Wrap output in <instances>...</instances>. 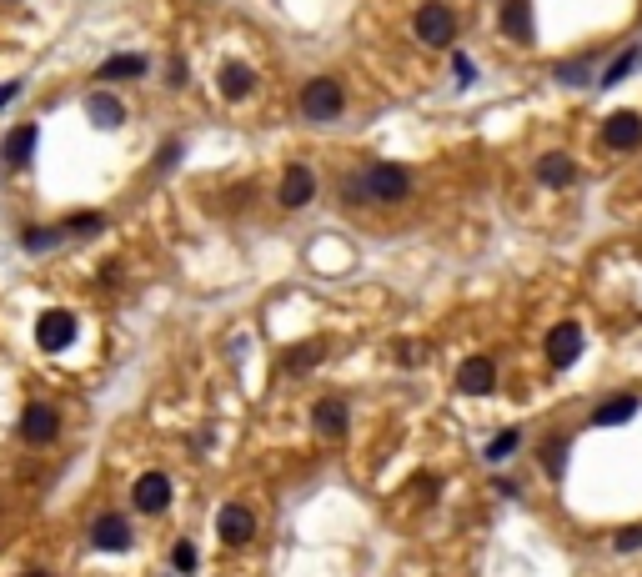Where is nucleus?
<instances>
[{
    "mask_svg": "<svg viewBox=\"0 0 642 577\" xmlns=\"http://www.w3.org/2000/svg\"><path fill=\"white\" fill-rule=\"evenodd\" d=\"M412 171L407 166H392V161H377V166H362L357 176H347V201H357V206H397V201H407L412 196Z\"/></svg>",
    "mask_w": 642,
    "mask_h": 577,
    "instance_id": "f257e3e1",
    "label": "nucleus"
},
{
    "mask_svg": "<svg viewBox=\"0 0 642 577\" xmlns=\"http://www.w3.org/2000/svg\"><path fill=\"white\" fill-rule=\"evenodd\" d=\"M347 111V91L337 76H311L301 86V116L306 121H337Z\"/></svg>",
    "mask_w": 642,
    "mask_h": 577,
    "instance_id": "f03ea898",
    "label": "nucleus"
},
{
    "mask_svg": "<svg viewBox=\"0 0 642 577\" xmlns=\"http://www.w3.org/2000/svg\"><path fill=\"white\" fill-rule=\"evenodd\" d=\"M412 31H417L422 46H452L457 41V11L442 6V0H427V6L417 11V21H412Z\"/></svg>",
    "mask_w": 642,
    "mask_h": 577,
    "instance_id": "7ed1b4c3",
    "label": "nucleus"
},
{
    "mask_svg": "<svg viewBox=\"0 0 642 577\" xmlns=\"http://www.w3.org/2000/svg\"><path fill=\"white\" fill-rule=\"evenodd\" d=\"M56 432H61V412L46 407V402H31L26 417H21V437L31 447H46V442H56Z\"/></svg>",
    "mask_w": 642,
    "mask_h": 577,
    "instance_id": "20e7f679",
    "label": "nucleus"
},
{
    "mask_svg": "<svg viewBox=\"0 0 642 577\" xmlns=\"http://www.w3.org/2000/svg\"><path fill=\"white\" fill-rule=\"evenodd\" d=\"M36 342H41V352H61V347H71V342H76V317H71V312H41V322H36Z\"/></svg>",
    "mask_w": 642,
    "mask_h": 577,
    "instance_id": "39448f33",
    "label": "nucleus"
},
{
    "mask_svg": "<svg viewBox=\"0 0 642 577\" xmlns=\"http://www.w3.org/2000/svg\"><path fill=\"white\" fill-rule=\"evenodd\" d=\"M577 357H582V327H577V322H557L552 337H547V362L562 372V367H572Z\"/></svg>",
    "mask_w": 642,
    "mask_h": 577,
    "instance_id": "423d86ee",
    "label": "nucleus"
},
{
    "mask_svg": "<svg viewBox=\"0 0 642 577\" xmlns=\"http://www.w3.org/2000/svg\"><path fill=\"white\" fill-rule=\"evenodd\" d=\"M216 537L221 542H231V547H241V542H251L256 537V512L251 507H221V517H216Z\"/></svg>",
    "mask_w": 642,
    "mask_h": 577,
    "instance_id": "0eeeda50",
    "label": "nucleus"
},
{
    "mask_svg": "<svg viewBox=\"0 0 642 577\" xmlns=\"http://www.w3.org/2000/svg\"><path fill=\"white\" fill-rule=\"evenodd\" d=\"M497 387V367H492V357H467L462 362V372H457V392H467V397H487Z\"/></svg>",
    "mask_w": 642,
    "mask_h": 577,
    "instance_id": "6e6552de",
    "label": "nucleus"
},
{
    "mask_svg": "<svg viewBox=\"0 0 642 577\" xmlns=\"http://www.w3.org/2000/svg\"><path fill=\"white\" fill-rule=\"evenodd\" d=\"M602 141H607L612 151H632V146L642 141V116H637V111H612L607 126H602Z\"/></svg>",
    "mask_w": 642,
    "mask_h": 577,
    "instance_id": "1a4fd4ad",
    "label": "nucleus"
},
{
    "mask_svg": "<svg viewBox=\"0 0 642 577\" xmlns=\"http://www.w3.org/2000/svg\"><path fill=\"white\" fill-rule=\"evenodd\" d=\"M497 26H502V36H507V41L527 46V41H532V0H502Z\"/></svg>",
    "mask_w": 642,
    "mask_h": 577,
    "instance_id": "9d476101",
    "label": "nucleus"
},
{
    "mask_svg": "<svg viewBox=\"0 0 642 577\" xmlns=\"http://www.w3.org/2000/svg\"><path fill=\"white\" fill-rule=\"evenodd\" d=\"M131 497H136V507H141V512H151V517H156V512H166V507H171V477H166V472H146V477L136 482V492H131Z\"/></svg>",
    "mask_w": 642,
    "mask_h": 577,
    "instance_id": "9b49d317",
    "label": "nucleus"
},
{
    "mask_svg": "<svg viewBox=\"0 0 642 577\" xmlns=\"http://www.w3.org/2000/svg\"><path fill=\"white\" fill-rule=\"evenodd\" d=\"M91 542H96L101 552H126V547H131V522H126L121 512H101V522L91 527Z\"/></svg>",
    "mask_w": 642,
    "mask_h": 577,
    "instance_id": "f8f14e48",
    "label": "nucleus"
},
{
    "mask_svg": "<svg viewBox=\"0 0 642 577\" xmlns=\"http://www.w3.org/2000/svg\"><path fill=\"white\" fill-rule=\"evenodd\" d=\"M311 427H316L321 437H342V432H347V402H342V397H321V402L311 407Z\"/></svg>",
    "mask_w": 642,
    "mask_h": 577,
    "instance_id": "ddd939ff",
    "label": "nucleus"
},
{
    "mask_svg": "<svg viewBox=\"0 0 642 577\" xmlns=\"http://www.w3.org/2000/svg\"><path fill=\"white\" fill-rule=\"evenodd\" d=\"M316 196V176L306 171V166H286V176H281V206H306Z\"/></svg>",
    "mask_w": 642,
    "mask_h": 577,
    "instance_id": "4468645a",
    "label": "nucleus"
},
{
    "mask_svg": "<svg viewBox=\"0 0 642 577\" xmlns=\"http://www.w3.org/2000/svg\"><path fill=\"white\" fill-rule=\"evenodd\" d=\"M216 86H221V96H226V101H246V96H251V86H256V76H251V66L226 61V66L216 71Z\"/></svg>",
    "mask_w": 642,
    "mask_h": 577,
    "instance_id": "2eb2a0df",
    "label": "nucleus"
},
{
    "mask_svg": "<svg viewBox=\"0 0 642 577\" xmlns=\"http://www.w3.org/2000/svg\"><path fill=\"white\" fill-rule=\"evenodd\" d=\"M632 417H637V397H632V392H617V397L597 402L592 427H617V422H632Z\"/></svg>",
    "mask_w": 642,
    "mask_h": 577,
    "instance_id": "dca6fc26",
    "label": "nucleus"
},
{
    "mask_svg": "<svg viewBox=\"0 0 642 577\" xmlns=\"http://www.w3.org/2000/svg\"><path fill=\"white\" fill-rule=\"evenodd\" d=\"M537 176H542V186H572L577 166H572L567 151H547V156L537 161Z\"/></svg>",
    "mask_w": 642,
    "mask_h": 577,
    "instance_id": "f3484780",
    "label": "nucleus"
},
{
    "mask_svg": "<svg viewBox=\"0 0 642 577\" xmlns=\"http://www.w3.org/2000/svg\"><path fill=\"white\" fill-rule=\"evenodd\" d=\"M96 76L101 81H136V76H146V56H106Z\"/></svg>",
    "mask_w": 642,
    "mask_h": 577,
    "instance_id": "a211bd4d",
    "label": "nucleus"
},
{
    "mask_svg": "<svg viewBox=\"0 0 642 577\" xmlns=\"http://www.w3.org/2000/svg\"><path fill=\"white\" fill-rule=\"evenodd\" d=\"M86 111H91V121H96V126H106V131H116V126L126 121V106H121L116 96H101V91H96V96H86Z\"/></svg>",
    "mask_w": 642,
    "mask_h": 577,
    "instance_id": "6ab92c4d",
    "label": "nucleus"
},
{
    "mask_svg": "<svg viewBox=\"0 0 642 577\" xmlns=\"http://www.w3.org/2000/svg\"><path fill=\"white\" fill-rule=\"evenodd\" d=\"M36 156V126H16L11 136H6V161L11 166H26Z\"/></svg>",
    "mask_w": 642,
    "mask_h": 577,
    "instance_id": "aec40b11",
    "label": "nucleus"
},
{
    "mask_svg": "<svg viewBox=\"0 0 642 577\" xmlns=\"http://www.w3.org/2000/svg\"><path fill=\"white\" fill-rule=\"evenodd\" d=\"M61 236L66 231H56V226H31L21 241H26V251H51V246H61Z\"/></svg>",
    "mask_w": 642,
    "mask_h": 577,
    "instance_id": "412c9836",
    "label": "nucleus"
},
{
    "mask_svg": "<svg viewBox=\"0 0 642 577\" xmlns=\"http://www.w3.org/2000/svg\"><path fill=\"white\" fill-rule=\"evenodd\" d=\"M106 226V216H96V211H81V216H71L61 231H71V236H91V231H101Z\"/></svg>",
    "mask_w": 642,
    "mask_h": 577,
    "instance_id": "4be33fe9",
    "label": "nucleus"
},
{
    "mask_svg": "<svg viewBox=\"0 0 642 577\" xmlns=\"http://www.w3.org/2000/svg\"><path fill=\"white\" fill-rule=\"evenodd\" d=\"M517 442H522L517 432H502V437H492V442H487V462H502V457H512V452H517Z\"/></svg>",
    "mask_w": 642,
    "mask_h": 577,
    "instance_id": "5701e85b",
    "label": "nucleus"
},
{
    "mask_svg": "<svg viewBox=\"0 0 642 577\" xmlns=\"http://www.w3.org/2000/svg\"><path fill=\"white\" fill-rule=\"evenodd\" d=\"M171 567H176V572H196V547H191V542H176V547H171Z\"/></svg>",
    "mask_w": 642,
    "mask_h": 577,
    "instance_id": "b1692460",
    "label": "nucleus"
},
{
    "mask_svg": "<svg viewBox=\"0 0 642 577\" xmlns=\"http://www.w3.org/2000/svg\"><path fill=\"white\" fill-rule=\"evenodd\" d=\"M562 462H567V437H557L547 447V477H562Z\"/></svg>",
    "mask_w": 642,
    "mask_h": 577,
    "instance_id": "393cba45",
    "label": "nucleus"
},
{
    "mask_svg": "<svg viewBox=\"0 0 642 577\" xmlns=\"http://www.w3.org/2000/svg\"><path fill=\"white\" fill-rule=\"evenodd\" d=\"M632 61H637V56H632V51H627V56H617V61H612V66H607V76H602V86H617V81H622V76H627V71H632Z\"/></svg>",
    "mask_w": 642,
    "mask_h": 577,
    "instance_id": "a878e982",
    "label": "nucleus"
},
{
    "mask_svg": "<svg viewBox=\"0 0 642 577\" xmlns=\"http://www.w3.org/2000/svg\"><path fill=\"white\" fill-rule=\"evenodd\" d=\"M452 71H457V86H472L477 81V66L467 56H452Z\"/></svg>",
    "mask_w": 642,
    "mask_h": 577,
    "instance_id": "bb28decb",
    "label": "nucleus"
},
{
    "mask_svg": "<svg viewBox=\"0 0 642 577\" xmlns=\"http://www.w3.org/2000/svg\"><path fill=\"white\" fill-rule=\"evenodd\" d=\"M311 367H316V347H301V352L286 362V372H311Z\"/></svg>",
    "mask_w": 642,
    "mask_h": 577,
    "instance_id": "cd10ccee",
    "label": "nucleus"
},
{
    "mask_svg": "<svg viewBox=\"0 0 642 577\" xmlns=\"http://www.w3.org/2000/svg\"><path fill=\"white\" fill-rule=\"evenodd\" d=\"M642 547V527H627V532H617V552H637Z\"/></svg>",
    "mask_w": 642,
    "mask_h": 577,
    "instance_id": "c85d7f7f",
    "label": "nucleus"
},
{
    "mask_svg": "<svg viewBox=\"0 0 642 577\" xmlns=\"http://www.w3.org/2000/svg\"><path fill=\"white\" fill-rule=\"evenodd\" d=\"M21 96V81H6V86H0V106H11Z\"/></svg>",
    "mask_w": 642,
    "mask_h": 577,
    "instance_id": "c756f323",
    "label": "nucleus"
},
{
    "mask_svg": "<svg viewBox=\"0 0 642 577\" xmlns=\"http://www.w3.org/2000/svg\"><path fill=\"white\" fill-rule=\"evenodd\" d=\"M26 577H51V572H26Z\"/></svg>",
    "mask_w": 642,
    "mask_h": 577,
    "instance_id": "7c9ffc66",
    "label": "nucleus"
}]
</instances>
